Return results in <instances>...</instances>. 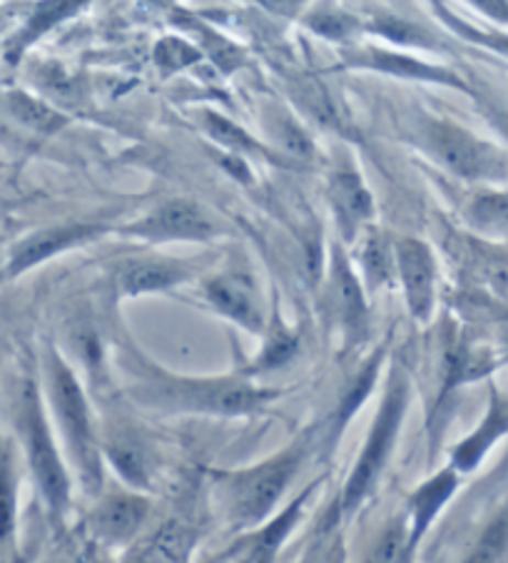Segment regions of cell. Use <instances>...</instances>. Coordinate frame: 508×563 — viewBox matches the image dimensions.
Instances as JSON below:
<instances>
[{"instance_id": "1", "label": "cell", "mask_w": 508, "mask_h": 563, "mask_svg": "<svg viewBox=\"0 0 508 563\" xmlns=\"http://www.w3.org/2000/svg\"><path fill=\"white\" fill-rule=\"evenodd\" d=\"M135 394L140 401L157 409L200 411V415L218 417L250 415L272 397V391L254 387L247 379L175 377V374H163L159 369L143 374Z\"/></svg>"}, {"instance_id": "2", "label": "cell", "mask_w": 508, "mask_h": 563, "mask_svg": "<svg viewBox=\"0 0 508 563\" xmlns=\"http://www.w3.org/2000/svg\"><path fill=\"white\" fill-rule=\"evenodd\" d=\"M48 379H51V394L53 405L58 411L60 429L68 441V449L73 454V462L78 464L80 482L88 492H100L102 486V468H100V449L96 434H92L90 409L85 401V394L80 389L78 379L73 377L68 364H65L58 354H51L48 360Z\"/></svg>"}, {"instance_id": "3", "label": "cell", "mask_w": 508, "mask_h": 563, "mask_svg": "<svg viewBox=\"0 0 508 563\" xmlns=\"http://www.w3.org/2000/svg\"><path fill=\"white\" fill-rule=\"evenodd\" d=\"M302 459L305 444H295L267 459V462L247 468V472L232 474L224 482V504H228L232 521L238 527H250V523H257L269 516L279 496L295 478Z\"/></svg>"}, {"instance_id": "4", "label": "cell", "mask_w": 508, "mask_h": 563, "mask_svg": "<svg viewBox=\"0 0 508 563\" xmlns=\"http://www.w3.org/2000/svg\"><path fill=\"white\" fill-rule=\"evenodd\" d=\"M407 405H409V379L404 377L401 372H397L394 374V379L389 382L387 394H384V401L379 407V415H376L374 424L369 429V437L364 441L360 462H356L350 478H346L344 484V494H342L344 514H352L360 509L366 492H369L372 484L379 478L382 468L391 454L394 441H397Z\"/></svg>"}, {"instance_id": "5", "label": "cell", "mask_w": 508, "mask_h": 563, "mask_svg": "<svg viewBox=\"0 0 508 563\" xmlns=\"http://www.w3.org/2000/svg\"><path fill=\"white\" fill-rule=\"evenodd\" d=\"M423 145L451 175L464 180H506L508 159L494 145L446 120L423 125Z\"/></svg>"}, {"instance_id": "6", "label": "cell", "mask_w": 508, "mask_h": 563, "mask_svg": "<svg viewBox=\"0 0 508 563\" xmlns=\"http://www.w3.org/2000/svg\"><path fill=\"white\" fill-rule=\"evenodd\" d=\"M21 431L43 499L55 516H60L70 501V478L53 444L48 421L43 417V405L33 384H27L21 399Z\"/></svg>"}, {"instance_id": "7", "label": "cell", "mask_w": 508, "mask_h": 563, "mask_svg": "<svg viewBox=\"0 0 508 563\" xmlns=\"http://www.w3.org/2000/svg\"><path fill=\"white\" fill-rule=\"evenodd\" d=\"M128 238L147 242H207L218 234L214 222L190 200H167L135 224L120 230Z\"/></svg>"}, {"instance_id": "8", "label": "cell", "mask_w": 508, "mask_h": 563, "mask_svg": "<svg viewBox=\"0 0 508 563\" xmlns=\"http://www.w3.org/2000/svg\"><path fill=\"white\" fill-rule=\"evenodd\" d=\"M106 224L96 222H70V224H58V228H45L33 234H27L25 240L18 242L11 250V257H8L5 275L18 277L23 272L43 265L45 260H51L60 252L70 247H80L85 242L98 240L100 234H106Z\"/></svg>"}, {"instance_id": "9", "label": "cell", "mask_w": 508, "mask_h": 563, "mask_svg": "<svg viewBox=\"0 0 508 563\" xmlns=\"http://www.w3.org/2000/svg\"><path fill=\"white\" fill-rule=\"evenodd\" d=\"M397 252V272L407 295L409 312L427 322L431 309H434V287H437V262L431 255L429 245H423L421 240H399L394 245Z\"/></svg>"}, {"instance_id": "10", "label": "cell", "mask_w": 508, "mask_h": 563, "mask_svg": "<svg viewBox=\"0 0 508 563\" xmlns=\"http://www.w3.org/2000/svg\"><path fill=\"white\" fill-rule=\"evenodd\" d=\"M205 297L220 314L250 332H262L265 312H262L259 292L247 275H218L205 282Z\"/></svg>"}, {"instance_id": "11", "label": "cell", "mask_w": 508, "mask_h": 563, "mask_svg": "<svg viewBox=\"0 0 508 563\" xmlns=\"http://www.w3.org/2000/svg\"><path fill=\"white\" fill-rule=\"evenodd\" d=\"M150 514V501L137 494H112L106 496L92 509L88 527L92 537L106 543L130 541L143 527Z\"/></svg>"}, {"instance_id": "12", "label": "cell", "mask_w": 508, "mask_h": 563, "mask_svg": "<svg viewBox=\"0 0 508 563\" xmlns=\"http://www.w3.org/2000/svg\"><path fill=\"white\" fill-rule=\"evenodd\" d=\"M329 295H332V312L342 327L346 340L356 342L366 332V299L362 285L352 272L350 260L344 252L334 247L332 255V277H329Z\"/></svg>"}, {"instance_id": "13", "label": "cell", "mask_w": 508, "mask_h": 563, "mask_svg": "<svg viewBox=\"0 0 508 563\" xmlns=\"http://www.w3.org/2000/svg\"><path fill=\"white\" fill-rule=\"evenodd\" d=\"M346 65H352V68L387 73V75H394V78L429 80V82H441V86H454L459 90H468L456 73L439 68V65H429L417 58H409V55L382 51V48H360V51L346 53Z\"/></svg>"}, {"instance_id": "14", "label": "cell", "mask_w": 508, "mask_h": 563, "mask_svg": "<svg viewBox=\"0 0 508 563\" xmlns=\"http://www.w3.org/2000/svg\"><path fill=\"white\" fill-rule=\"evenodd\" d=\"M329 202H332L339 232L344 240H354L362 224L374 218V197L366 190L360 173L339 170L329 180Z\"/></svg>"}, {"instance_id": "15", "label": "cell", "mask_w": 508, "mask_h": 563, "mask_svg": "<svg viewBox=\"0 0 508 563\" xmlns=\"http://www.w3.org/2000/svg\"><path fill=\"white\" fill-rule=\"evenodd\" d=\"M197 265L183 260H135L122 265L118 272V289L125 297H140L147 292H163L195 277Z\"/></svg>"}, {"instance_id": "16", "label": "cell", "mask_w": 508, "mask_h": 563, "mask_svg": "<svg viewBox=\"0 0 508 563\" xmlns=\"http://www.w3.org/2000/svg\"><path fill=\"white\" fill-rule=\"evenodd\" d=\"M459 478L456 472H439L437 476H431L427 484H421L417 492L409 496V556L411 551L417 549V543L421 541L423 533L431 527V521L437 519V514L441 511V506L449 501V496L456 492Z\"/></svg>"}, {"instance_id": "17", "label": "cell", "mask_w": 508, "mask_h": 563, "mask_svg": "<svg viewBox=\"0 0 508 563\" xmlns=\"http://www.w3.org/2000/svg\"><path fill=\"white\" fill-rule=\"evenodd\" d=\"M312 492V489H309ZM309 492L299 494L297 501H291L285 511H281L275 521L267 523L265 529L254 533L252 539H244L238 549H232L234 556L232 559H242V561H269L277 556V551L285 539L289 537V531L295 529V523L302 516L305 504L309 499Z\"/></svg>"}, {"instance_id": "18", "label": "cell", "mask_w": 508, "mask_h": 563, "mask_svg": "<svg viewBox=\"0 0 508 563\" xmlns=\"http://www.w3.org/2000/svg\"><path fill=\"white\" fill-rule=\"evenodd\" d=\"M506 431H508V399L494 397L484 424L454 449V466L459 472H472V468L478 466V462H482L484 454L488 452V446H492L498 437L506 434Z\"/></svg>"}, {"instance_id": "19", "label": "cell", "mask_w": 508, "mask_h": 563, "mask_svg": "<svg viewBox=\"0 0 508 563\" xmlns=\"http://www.w3.org/2000/svg\"><path fill=\"white\" fill-rule=\"evenodd\" d=\"M85 5H88V0H41V3L33 8V13L27 15L23 31L13 37L11 51H8V60L21 58V53L25 48H31L37 37H43L51 27L63 23L65 18L75 15Z\"/></svg>"}, {"instance_id": "20", "label": "cell", "mask_w": 508, "mask_h": 563, "mask_svg": "<svg viewBox=\"0 0 508 563\" xmlns=\"http://www.w3.org/2000/svg\"><path fill=\"white\" fill-rule=\"evenodd\" d=\"M360 262L366 279V287L379 289L389 285L397 267V252L391 242L379 232H369L360 247Z\"/></svg>"}, {"instance_id": "21", "label": "cell", "mask_w": 508, "mask_h": 563, "mask_svg": "<svg viewBox=\"0 0 508 563\" xmlns=\"http://www.w3.org/2000/svg\"><path fill=\"white\" fill-rule=\"evenodd\" d=\"M8 110L13 112V118L18 123H23L25 128L35 130V133H45V135H53L68 125V118L60 115L58 110L51 108L48 102L37 100L33 96H27V92H11L8 96Z\"/></svg>"}, {"instance_id": "22", "label": "cell", "mask_w": 508, "mask_h": 563, "mask_svg": "<svg viewBox=\"0 0 508 563\" xmlns=\"http://www.w3.org/2000/svg\"><path fill=\"white\" fill-rule=\"evenodd\" d=\"M466 218L476 230L496 238H508V195L478 192L466 208Z\"/></svg>"}, {"instance_id": "23", "label": "cell", "mask_w": 508, "mask_h": 563, "mask_svg": "<svg viewBox=\"0 0 508 563\" xmlns=\"http://www.w3.org/2000/svg\"><path fill=\"white\" fill-rule=\"evenodd\" d=\"M195 531L187 529L180 521H169L167 527L157 531V537L150 543L145 556L147 561H185L190 556Z\"/></svg>"}, {"instance_id": "24", "label": "cell", "mask_w": 508, "mask_h": 563, "mask_svg": "<svg viewBox=\"0 0 508 563\" xmlns=\"http://www.w3.org/2000/svg\"><path fill=\"white\" fill-rule=\"evenodd\" d=\"M108 456L112 466L118 468V474L125 478L128 484L137 486V489H145L150 484V466L143 446L137 441L118 439L115 444H108Z\"/></svg>"}, {"instance_id": "25", "label": "cell", "mask_w": 508, "mask_h": 563, "mask_svg": "<svg viewBox=\"0 0 508 563\" xmlns=\"http://www.w3.org/2000/svg\"><path fill=\"white\" fill-rule=\"evenodd\" d=\"M202 128L207 130V135H210L214 143H220L222 147L232 150V153L265 155V150H262L257 140L250 137L238 123H232V120L220 115V112L205 110L202 112Z\"/></svg>"}, {"instance_id": "26", "label": "cell", "mask_w": 508, "mask_h": 563, "mask_svg": "<svg viewBox=\"0 0 508 563\" xmlns=\"http://www.w3.org/2000/svg\"><path fill=\"white\" fill-rule=\"evenodd\" d=\"M299 350V336L275 319V330L267 336L265 346H262V352L257 356V362L252 364V372H269V369H277L281 364H287L291 356L297 354Z\"/></svg>"}, {"instance_id": "27", "label": "cell", "mask_w": 508, "mask_h": 563, "mask_svg": "<svg viewBox=\"0 0 508 563\" xmlns=\"http://www.w3.org/2000/svg\"><path fill=\"white\" fill-rule=\"evenodd\" d=\"M187 23H190L192 31L200 35V43L205 45L207 55H210L212 63L218 65L222 73H232V70L240 68V65H242V51L238 48V45H232L228 37H222L220 33L210 31V27L202 25L200 21H195V18H190V21H187Z\"/></svg>"}, {"instance_id": "28", "label": "cell", "mask_w": 508, "mask_h": 563, "mask_svg": "<svg viewBox=\"0 0 508 563\" xmlns=\"http://www.w3.org/2000/svg\"><path fill=\"white\" fill-rule=\"evenodd\" d=\"M472 267L478 279L492 285L498 292H508V255L492 247L476 245L472 250Z\"/></svg>"}, {"instance_id": "29", "label": "cell", "mask_w": 508, "mask_h": 563, "mask_svg": "<svg viewBox=\"0 0 508 563\" xmlns=\"http://www.w3.org/2000/svg\"><path fill=\"white\" fill-rule=\"evenodd\" d=\"M434 5H437V13L444 18L451 31H456L461 37H466V41H472L476 45H484V48L494 51L498 55H506V58H508V35L506 33L478 31V27H472L468 23L461 21V18H456L451 11H446V8L441 5V0H434Z\"/></svg>"}, {"instance_id": "30", "label": "cell", "mask_w": 508, "mask_h": 563, "mask_svg": "<svg viewBox=\"0 0 508 563\" xmlns=\"http://www.w3.org/2000/svg\"><path fill=\"white\" fill-rule=\"evenodd\" d=\"M197 60H200V51L180 41V37H163L155 48V63L163 68V73L183 70Z\"/></svg>"}, {"instance_id": "31", "label": "cell", "mask_w": 508, "mask_h": 563, "mask_svg": "<svg viewBox=\"0 0 508 563\" xmlns=\"http://www.w3.org/2000/svg\"><path fill=\"white\" fill-rule=\"evenodd\" d=\"M374 33H379L387 37V41L401 43V45H431V37L427 31H421L419 25L401 21V18H376V21L369 25Z\"/></svg>"}, {"instance_id": "32", "label": "cell", "mask_w": 508, "mask_h": 563, "mask_svg": "<svg viewBox=\"0 0 508 563\" xmlns=\"http://www.w3.org/2000/svg\"><path fill=\"white\" fill-rule=\"evenodd\" d=\"M307 25L314 33L329 37V41H344V37H350L356 31L354 18L342 11H319L309 18Z\"/></svg>"}, {"instance_id": "33", "label": "cell", "mask_w": 508, "mask_h": 563, "mask_svg": "<svg viewBox=\"0 0 508 563\" xmlns=\"http://www.w3.org/2000/svg\"><path fill=\"white\" fill-rule=\"evenodd\" d=\"M15 521V486L11 462L0 456V539H8Z\"/></svg>"}, {"instance_id": "34", "label": "cell", "mask_w": 508, "mask_h": 563, "mask_svg": "<svg viewBox=\"0 0 508 563\" xmlns=\"http://www.w3.org/2000/svg\"><path fill=\"white\" fill-rule=\"evenodd\" d=\"M506 549H508V511L498 516V519L492 523V529L484 533L474 559L476 561L501 559V553H506Z\"/></svg>"}, {"instance_id": "35", "label": "cell", "mask_w": 508, "mask_h": 563, "mask_svg": "<svg viewBox=\"0 0 508 563\" xmlns=\"http://www.w3.org/2000/svg\"><path fill=\"white\" fill-rule=\"evenodd\" d=\"M376 367H379V360H376L374 364H369V367H366V369L360 374V379H356L354 389H352L350 394H346L344 409H342V419H346V417L352 415V411L360 409V405L366 399V394H369V387H372V379L376 377Z\"/></svg>"}, {"instance_id": "36", "label": "cell", "mask_w": 508, "mask_h": 563, "mask_svg": "<svg viewBox=\"0 0 508 563\" xmlns=\"http://www.w3.org/2000/svg\"><path fill=\"white\" fill-rule=\"evenodd\" d=\"M468 3L494 21L508 25V0H468Z\"/></svg>"}, {"instance_id": "37", "label": "cell", "mask_w": 508, "mask_h": 563, "mask_svg": "<svg viewBox=\"0 0 508 563\" xmlns=\"http://www.w3.org/2000/svg\"><path fill=\"white\" fill-rule=\"evenodd\" d=\"M305 3L307 0H265V5L269 8V11H275L279 15H297L299 11H302Z\"/></svg>"}, {"instance_id": "38", "label": "cell", "mask_w": 508, "mask_h": 563, "mask_svg": "<svg viewBox=\"0 0 508 563\" xmlns=\"http://www.w3.org/2000/svg\"><path fill=\"white\" fill-rule=\"evenodd\" d=\"M492 120L496 123V128L508 137V112H492Z\"/></svg>"}]
</instances>
